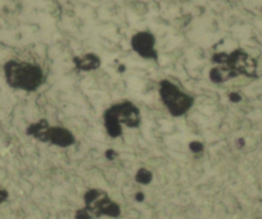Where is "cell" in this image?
Masks as SVG:
<instances>
[{"label":"cell","mask_w":262,"mask_h":219,"mask_svg":"<svg viewBox=\"0 0 262 219\" xmlns=\"http://www.w3.org/2000/svg\"><path fill=\"white\" fill-rule=\"evenodd\" d=\"M159 93L163 103L175 117L185 114L193 103V98L190 95L166 79L159 83Z\"/></svg>","instance_id":"obj_4"},{"label":"cell","mask_w":262,"mask_h":219,"mask_svg":"<svg viewBox=\"0 0 262 219\" xmlns=\"http://www.w3.org/2000/svg\"><path fill=\"white\" fill-rule=\"evenodd\" d=\"M212 59L218 65L211 69L209 76L211 81L216 84L226 82L238 75L256 76L257 61L242 49H235L230 53H217Z\"/></svg>","instance_id":"obj_1"},{"label":"cell","mask_w":262,"mask_h":219,"mask_svg":"<svg viewBox=\"0 0 262 219\" xmlns=\"http://www.w3.org/2000/svg\"><path fill=\"white\" fill-rule=\"evenodd\" d=\"M3 75L10 88L25 92H35L45 82L43 69L39 64L17 59L4 62Z\"/></svg>","instance_id":"obj_2"},{"label":"cell","mask_w":262,"mask_h":219,"mask_svg":"<svg viewBox=\"0 0 262 219\" xmlns=\"http://www.w3.org/2000/svg\"><path fill=\"white\" fill-rule=\"evenodd\" d=\"M229 98H230L231 101H239L241 100V96L237 93H235V92L230 93L229 94Z\"/></svg>","instance_id":"obj_8"},{"label":"cell","mask_w":262,"mask_h":219,"mask_svg":"<svg viewBox=\"0 0 262 219\" xmlns=\"http://www.w3.org/2000/svg\"><path fill=\"white\" fill-rule=\"evenodd\" d=\"M75 68L82 72H91L98 70L101 65V58L94 52H87L83 55L73 57Z\"/></svg>","instance_id":"obj_7"},{"label":"cell","mask_w":262,"mask_h":219,"mask_svg":"<svg viewBox=\"0 0 262 219\" xmlns=\"http://www.w3.org/2000/svg\"><path fill=\"white\" fill-rule=\"evenodd\" d=\"M28 134L43 142H51L61 147L72 145L75 141V137L69 130L56 126L50 127L45 120L30 125Z\"/></svg>","instance_id":"obj_5"},{"label":"cell","mask_w":262,"mask_h":219,"mask_svg":"<svg viewBox=\"0 0 262 219\" xmlns=\"http://www.w3.org/2000/svg\"><path fill=\"white\" fill-rule=\"evenodd\" d=\"M105 129L110 136L118 137L122 134V125L137 127L140 123L138 107L130 100H124L107 107L103 113Z\"/></svg>","instance_id":"obj_3"},{"label":"cell","mask_w":262,"mask_h":219,"mask_svg":"<svg viewBox=\"0 0 262 219\" xmlns=\"http://www.w3.org/2000/svg\"><path fill=\"white\" fill-rule=\"evenodd\" d=\"M131 49L141 58L157 60L159 55L156 49V37L148 31H139L130 39Z\"/></svg>","instance_id":"obj_6"}]
</instances>
